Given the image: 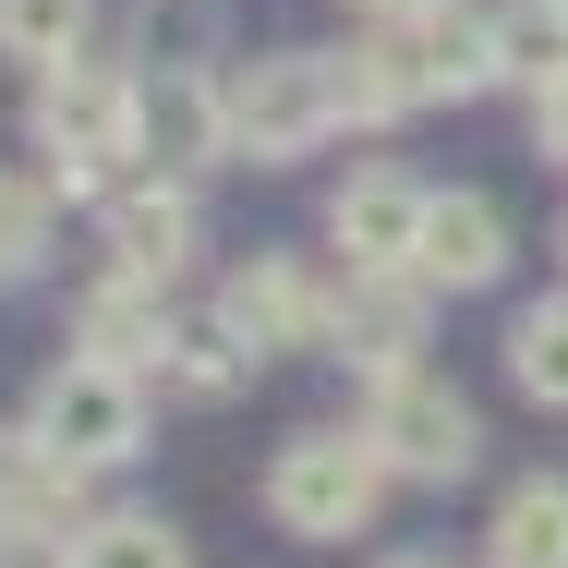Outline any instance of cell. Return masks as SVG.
<instances>
[{
  "label": "cell",
  "mask_w": 568,
  "mask_h": 568,
  "mask_svg": "<svg viewBox=\"0 0 568 568\" xmlns=\"http://www.w3.org/2000/svg\"><path fill=\"white\" fill-rule=\"evenodd\" d=\"M85 49V0H0V61H73Z\"/></svg>",
  "instance_id": "d6986e66"
},
{
  "label": "cell",
  "mask_w": 568,
  "mask_h": 568,
  "mask_svg": "<svg viewBox=\"0 0 568 568\" xmlns=\"http://www.w3.org/2000/svg\"><path fill=\"white\" fill-rule=\"evenodd\" d=\"M387 568H436V557H387Z\"/></svg>",
  "instance_id": "cb8c5ba5"
},
{
  "label": "cell",
  "mask_w": 568,
  "mask_h": 568,
  "mask_svg": "<svg viewBox=\"0 0 568 568\" xmlns=\"http://www.w3.org/2000/svg\"><path fill=\"white\" fill-rule=\"evenodd\" d=\"M0 568H73V532H37V520H0Z\"/></svg>",
  "instance_id": "44dd1931"
},
{
  "label": "cell",
  "mask_w": 568,
  "mask_h": 568,
  "mask_svg": "<svg viewBox=\"0 0 568 568\" xmlns=\"http://www.w3.org/2000/svg\"><path fill=\"white\" fill-rule=\"evenodd\" d=\"M182 399H230L242 375H254V351H242V327L230 315H194V327H170V363H158Z\"/></svg>",
  "instance_id": "5bb4252c"
},
{
  "label": "cell",
  "mask_w": 568,
  "mask_h": 568,
  "mask_svg": "<svg viewBox=\"0 0 568 568\" xmlns=\"http://www.w3.org/2000/svg\"><path fill=\"white\" fill-rule=\"evenodd\" d=\"M508 375H520L545 412H568V303H532V315L508 327Z\"/></svg>",
  "instance_id": "ffe728a7"
},
{
  "label": "cell",
  "mask_w": 568,
  "mask_h": 568,
  "mask_svg": "<svg viewBox=\"0 0 568 568\" xmlns=\"http://www.w3.org/2000/svg\"><path fill=\"white\" fill-rule=\"evenodd\" d=\"M496 73L508 85H557L568 73V0H508L496 12Z\"/></svg>",
  "instance_id": "2e32d148"
},
{
  "label": "cell",
  "mask_w": 568,
  "mask_h": 568,
  "mask_svg": "<svg viewBox=\"0 0 568 568\" xmlns=\"http://www.w3.org/2000/svg\"><path fill=\"white\" fill-rule=\"evenodd\" d=\"M230 85V158H315L327 133H339V61L327 49H266V61H242V73H219Z\"/></svg>",
  "instance_id": "3957f363"
},
{
  "label": "cell",
  "mask_w": 568,
  "mask_h": 568,
  "mask_svg": "<svg viewBox=\"0 0 568 568\" xmlns=\"http://www.w3.org/2000/svg\"><path fill=\"white\" fill-rule=\"evenodd\" d=\"M375 61H387L412 98H484V85H508V73H496V12H471V0L387 12V24H375Z\"/></svg>",
  "instance_id": "5b68a950"
},
{
  "label": "cell",
  "mask_w": 568,
  "mask_h": 568,
  "mask_svg": "<svg viewBox=\"0 0 568 568\" xmlns=\"http://www.w3.org/2000/svg\"><path fill=\"white\" fill-rule=\"evenodd\" d=\"M412 291H424L412 266H351L339 315H327L339 363H363L375 387H387V375H412V339H424V303H412Z\"/></svg>",
  "instance_id": "9c48e42d"
},
{
  "label": "cell",
  "mask_w": 568,
  "mask_h": 568,
  "mask_svg": "<svg viewBox=\"0 0 568 568\" xmlns=\"http://www.w3.org/2000/svg\"><path fill=\"white\" fill-rule=\"evenodd\" d=\"M496 266H508V219L484 194H436L424 206V242H412V278L424 291H484Z\"/></svg>",
  "instance_id": "8fae6325"
},
{
  "label": "cell",
  "mask_w": 568,
  "mask_h": 568,
  "mask_svg": "<svg viewBox=\"0 0 568 568\" xmlns=\"http://www.w3.org/2000/svg\"><path fill=\"white\" fill-rule=\"evenodd\" d=\"M85 351L98 363H170V315H158V278H121L110 266V291H85Z\"/></svg>",
  "instance_id": "4fadbf2b"
},
{
  "label": "cell",
  "mask_w": 568,
  "mask_h": 568,
  "mask_svg": "<svg viewBox=\"0 0 568 568\" xmlns=\"http://www.w3.org/2000/svg\"><path fill=\"white\" fill-rule=\"evenodd\" d=\"M133 121H145V170H170V182H194V170L230 158V85L194 73V61L145 73V85H133Z\"/></svg>",
  "instance_id": "52a82bcc"
},
{
  "label": "cell",
  "mask_w": 568,
  "mask_h": 568,
  "mask_svg": "<svg viewBox=\"0 0 568 568\" xmlns=\"http://www.w3.org/2000/svg\"><path fill=\"white\" fill-rule=\"evenodd\" d=\"M532 145L568 170V73H557V85H532Z\"/></svg>",
  "instance_id": "7402d4cb"
},
{
  "label": "cell",
  "mask_w": 568,
  "mask_h": 568,
  "mask_svg": "<svg viewBox=\"0 0 568 568\" xmlns=\"http://www.w3.org/2000/svg\"><path fill=\"white\" fill-rule=\"evenodd\" d=\"M24 121H37V158H49V182H61V194H98L121 158H145L133 73H110V61H49Z\"/></svg>",
  "instance_id": "6da1fadb"
},
{
  "label": "cell",
  "mask_w": 568,
  "mask_h": 568,
  "mask_svg": "<svg viewBox=\"0 0 568 568\" xmlns=\"http://www.w3.org/2000/svg\"><path fill=\"white\" fill-rule=\"evenodd\" d=\"M496 568H568V484H508V508H496Z\"/></svg>",
  "instance_id": "9a60e30c"
},
{
  "label": "cell",
  "mask_w": 568,
  "mask_h": 568,
  "mask_svg": "<svg viewBox=\"0 0 568 568\" xmlns=\"http://www.w3.org/2000/svg\"><path fill=\"white\" fill-rule=\"evenodd\" d=\"M351 12H375V24H387V12H412V0H351Z\"/></svg>",
  "instance_id": "603a6c76"
},
{
  "label": "cell",
  "mask_w": 568,
  "mask_h": 568,
  "mask_svg": "<svg viewBox=\"0 0 568 568\" xmlns=\"http://www.w3.org/2000/svg\"><path fill=\"white\" fill-rule=\"evenodd\" d=\"M363 436L387 448V471H412V484H459V471L484 459L471 399L436 387V375H387V387H375V412H363Z\"/></svg>",
  "instance_id": "8992f818"
},
{
  "label": "cell",
  "mask_w": 568,
  "mask_h": 568,
  "mask_svg": "<svg viewBox=\"0 0 568 568\" xmlns=\"http://www.w3.org/2000/svg\"><path fill=\"white\" fill-rule=\"evenodd\" d=\"M182 254H194V194L182 182H145V194H110V266L121 278H182Z\"/></svg>",
  "instance_id": "7c38bea8"
},
{
  "label": "cell",
  "mask_w": 568,
  "mask_h": 568,
  "mask_svg": "<svg viewBox=\"0 0 568 568\" xmlns=\"http://www.w3.org/2000/svg\"><path fill=\"white\" fill-rule=\"evenodd\" d=\"M424 182H399V170H363L339 182V206H327V242H339L351 266H412V242H424Z\"/></svg>",
  "instance_id": "30bf717a"
},
{
  "label": "cell",
  "mask_w": 568,
  "mask_h": 568,
  "mask_svg": "<svg viewBox=\"0 0 568 568\" xmlns=\"http://www.w3.org/2000/svg\"><path fill=\"white\" fill-rule=\"evenodd\" d=\"M375 496H387V448L375 436H339V424H315V436H291V448L266 459V520L303 532V545H351L375 520Z\"/></svg>",
  "instance_id": "7a4b0ae2"
},
{
  "label": "cell",
  "mask_w": 568,
  "mask_h": 568,
  "mask_svg": "<svg viewBox=\"0 0 568 568\" xmlns=\"http://www.w3.org/2000/svg\"><path fill=\"white\" fill-rule=\"evenodd\" d=\"M24 436H37L49 459H73V471L133 459V448H145V387H133V363L61 351V363L37 375V399H24Z\"/></svg>",
  "instance_id": "277c9868"
},
{
  "label": "cell",
  "mask_w": 568,
  "mask_h": 568,
  "mask_svg": "<svg viewBox=\"0 0 568 568\" xmlns=\"http://www.w3.org/2000/svg\"><path fill=\"white\" fill-rule=\"evenodd\" d=\"M219 315L242 327V351L266 363V351H315V339H327V315H339V303H327V291H315V278L291 266V254H254V266H230Z\"/></svg>",
  "instance_id": "ba28073f"
},
{
  "label": "cell",
  "mask_w": 568,
  "mask_h": 568,
  "mask_svg": "<svg viewBox=\"0 0 568 568\" xmlns=\"http://www.w3.org/2000/svg\"><path fill=\"white\" fill-rule=\"evenodd\" d=\"M73 568H182V532L145 520V508H110V520L73 532Z\"/></svg>",
  "instance_id": "e0dca14e"
},
{
  "label": "cell",
  "mask_w": 568,
  "mask_h": 568,
  "mask_svg": "<svg viewBox=\"0 0 568 568\" xmlns=\"http://www.w3.org/2000/svg\"><path fill=\"white\" fill-rule=\"evenodd\" d=\"M49 219H61V182L0 170V278H37L49 266Z\"/></svg>",
  "instance_id": "ac0fdd59"
}]
</instances>
